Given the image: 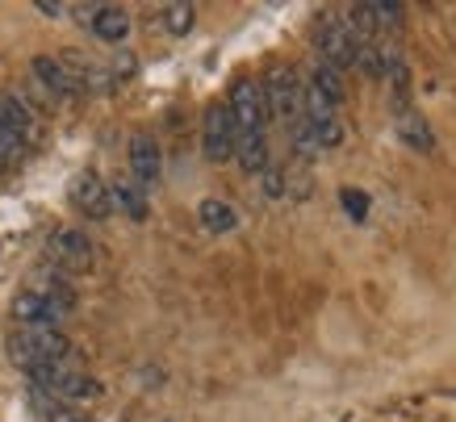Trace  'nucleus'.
Returning a JSON list of instances; mask_svg holds the SVG:
<instances>
[{
    "label": "nucleus",
    "instance_id": "nucleus-1",
    "mask_svg": "<svg viewBox=\"0 0 456 422\" xmlns=\"http://www.w3.org/2000/svg\"><path fill=\"white\" fill-rule=\"evenodd\" d=\"M29 381H34V389H42V394L59 397L63 406L101 397V385L93 381V377H88L80 364H76V355H63V360H55V364L34 368V372H29Z\"/></svg>",
    "mask_w": 456,
    "mask_h": 422
},
{
    "label": "nucleus",
    "instance_id": "nucleus-2",
    "mask_svg": "<svg viewBox=\"0 0 456 422\" xmlns=\"http://www.w3.org/2000/svg\"><path fill=\"white\" fill-rule=\"evenodd\" d=\"M63 355H71V343L51 327H17L9 335V360L17 368H26V372H34L42 364H55Z\"/></svg>",
    "mask_w": 456,
    "mask_h": 422
},
{
    "label": "nucleus",
    "instance_id": "nucleus-3",
    "mask_svg": "<svg viewBox=\"0 0 456 422\" xmlns=\"http://www.w3.org/2000/svg\"><path fill=\"white\" fill-rule=\"evenodd\" d=\"M264 93V110L268 118H277L281 126H297L302 122V93L305 84L297 80V71L293 68H277L268 76V84H260Z\"/></svg>",
    "mask_w": 456,
    "mask_h": 422
},
{
    "label": "nucleus",
    "instance_id": "nucleus-4",
    "mask_svg": "<svg viewBox=\"0 0 456 422\" xmlns=\"http://www.w3.org/2000/svg\"><path fill=\"white\" fill-rule=\"evenodd\" d=\"M356 55H360V38L352 34V26L344 17H322V26H318V63L344 71L356 63Z\"/></svg>",
    "mask_w": 456,
    "mask_h": 422
},
{
    "label": "nucleus",
    "instance_id": "nucleus-5",
    "mask_svg": "<svg viewBox=\"0 0 456 422\" xmlns=\"http://www.w3.org/2000/svg\"><path fill=\"white\" fill-rule=\"evenodd\" d=\"M235 118L226 105H209L206 110V122H201V150H206L209 164H226V159H235Z\"/></svg>",
    "mask_w": 456,
    "mask_h": 422
},
{
    "label": "nucleus",
    "instance_id": "nucleus-6",
    "mask_svg": "<svg viewBox=\"0 0 456 422\" xmlns=\"http://www.w3.org/2000/svg\"><path fill=\"white\" fill-rule=\"evenodd\" d=\"M226 110L235 118V130L239 134H251V130H264L268 122V110H264V93L256 80H235L231 84V101Z\"/></svg>",
    "mask_w": 456,
    "mask_h": 422
},
{
    "label": "nucleus",
    "instance_id": "nucleus-7",
    "mask_svg": "<svg viewBox=\"0 0 456 422\" xmlns=\"http://www.w3.org/2000/svg\"><path fill=\"white\" fill-rule=\"evenodd\" d=\"M51 264H59L63 272H88L93 268V243L84 231H55L51 234Z\"/></svg>",
    "mask_w": 456,
    "mask_h": 422
},
{
    "label": "nucleus",
    "instance_id": "nucleus-8",
    "mask_svg": "<svg viewBox=\"0 0 456 422\" xmlns=\"http://www.w3.org/2000/svg\"><path fill=\"white\" fill-rule=\"evenodd\" d=\"M71 201H76V209H80L84 218H93V222H105L113 214L110 184L97 172H80V176L71 180Z\"/></svg>",
    "mask_w": 456,
    "mask_h": 422
},
{
    "label": "nucleus",
    "instance_id": "nucleus-9",
    "mask_svg": "<svg viewBox=\"0 0 456 422\" xmlns=\"http://www.w3.org/2000/svg\"><path fill=\"white\" fill-rule=\"evenodd\" d=\"M130 172H134V184H139V189H155V184H159L164 159H159V147H155L151 134L130 138Z\"/></svg>",
    "mask_w": 456,
    "mask_h": 422
},
{
    "label": "nucleus",
    "instance_id": "nucleus-10",
    "mask_svg": "<svg viewBox=\"0 0 456 422\" xmlns=\"http://www.w3.org/2000/svg\"><path fill=\"white\" fill-rule=\"evenodd\" d=\"M0 126H4L9 134L21 138L26 147L34 142V138H38V113L29 110V105L17 93H0Z\"/></svg>",
    "mask_w": 456,
    "mask_h": 422
},
{
    "label": "nucleus",
    "instance_id": "nucleus-11",
    "mask_svg": "<svg viewBox=\"0 0 456 422\" xmlns=\"http://www.w3.org/2000/svg\"><path fill=\"white\" fill-rule=\"evenodd\" d=\"M29 71H34V80H38V88L46 96H71L76 88H80V84H76V76L63 68V59L38 55L34 63H29Z\"/></svg>",
    "mask_w": 456,
    "mask_h": 422
},
{
    "label": "nucleus",
    "instance_id": "nucleus-12",
    "mask_svg": "<svg viewBox=\"0 0 456 422\" xmlns=\"http://www.w3.org/2000/svg\"><path fill=\"white\" fill-rule=\"evenodd\" d=\"M235 159L248 176H260L268 167V138H264V130H251V134L235 138Z\"/></svg>",
    "mask_w": 456,
    "mask_h": 422
},
{
    "label": "nucleus",
    "instance_id": "nucleus-13",
    "mask_svg": "<svg viewBox=\"0 0 456 422\" xmlns=\"http://www.w3.org/2000/svg\"><path fill=\"white\" fill-rule=\"evenodd\" d=\"M197 218H201V226L209 234H231L239 226V214L226 201H218V197H206V201L197 205Z\"/></svg>",
    "mask_w": 456,
    "mask_h": 422
},
{
    "label": "nucleus",
    "instance_id": "nucleus-14",
    "mask_svg": "<svg viewBox=\"0 0 456 422\" xmlns=\"http://www.w3.org/2000/svg\"><path fill=\"white\" fill-rule=\"evenodd\" d=\"M93 29H97V38H105V42H122L126 34H130V13L118 9V4H97Z\"/></svg>",
    "mask_w": 456,
    "mask_h": 422
},
{
    "label": "nucleus",
    "instance_id": "nucleus-15",
    "mask_svg": "<svg viewBox=\"0 0 456 422\" xmlns=\"http://www.w3.org/2000/svg\"><path fill=\"white\" fill-rule=\"evenodd\" d=\"M110 197H113V205H122L134 222H147V189H139L134 180H113Z\"/></svg>",
    "mask_w": 456,
    "mask_h": 422
},
{
    "label": "nucleus",
    "instance_id": "nucleus-16",
    "mask_svg": "<svg viewBox=\"0 0 456 422\" xmlns=\"http://www.w3.org/2000/svg\"><path fill=\"white\" fill-rule=\"evenodd\" d=\"M398 134L406 138L415 150H436V134H431V126L423 122L415 110H402L398 113Z\"/></svg>",
    "mask_w": 456,
    "mask_h": 422
},
{
    "label": "nucleus",
    "instance_id": "nucleus-17",
    "mask_svg": "<svg viewBox=\"0 0 456 422\" xmlns=\"http://www.w3.org/2000/svg\"><path fill=\"white\" fill-rule=\"evenodd\" d=\"M310 88H318V93L327 96V101H335V105H344V76L335 68H327V63H314V71H310Z\"/></svg>",
    "mask_w": 456,
    "mask_h": 422
},
{
    "label": "nucleus",
    "instance_id": "nucleus-18",
    "mask_svg": "<svg viewBox=\"0 0 456 422\" xmlns=\"http://www.w3.org/2000/svg\"><path fill=\"white\" fill-rule=\"evenodd\" d=\"M193 17H197V9L193 4H167L164 9V26H167V34H189L193 29Z\"/></svg>",
    "mask_w": 456,
    "mask_h": 422
},
{
    "label": "nucleus",
    "instance_id": "nucleus-19",
    "mask_svg": "<svg viewBox=\"0 0 456 422\" xmlns=\"http://www.w3.org/2000/svg\"><path fill=\"white\" fill-rule=\"evenodd\" d=\"M339 201H344V209L352 214L356 222H364V214H369V197L364 192H356V189H344L339 192Z\"/></svg>",
    "mask_w": 456,
    "mask_h": 422
},
{
    "label": "nucleus",
    "instance_id": "nucleus-20",
    "mask_svg": "<svg viewBox=\"0 0 456 422\" xmlns=\"http://www.w3.org/2000/svg\"><path fill=\"white\" fill-rule=\"evenodd\" d=\"M46 422H88V414L84 410H76V406H46Z\"/></svg>",
    "mask_w": 456,
    "mask_h": 422
},
{
    "label": "nucleus",
    "instance_id": "nucleus-21",
    "mask_svg": "<svg viewBox=\"0 0 456 422\" xmlns=\"http://www.w3.org/2000/svg\"><path fill=\"white\" fill-rule=\"evenodd\" d=\"M260 176H264V192H268V197H281V192H285V176H281L277 167H264Z\"/></svg>",
    "mask_w": 456,
    "mask_h": 422
},
{
    "label": "nucleus",
    "instance_id": "nucleus-22",
    "mask_svg": "<svg viewBox=\"0 0 456 422\" xmlns=\"http://www.w3.org/2000/svg\"><path fill=\"white\" fill-rule=\"evenodd\" d=\"M34 9H38V13H46V17H63V13H68V4H55V0H38Z\"/></svg>",
    "mask_w": 456,
    "mask_h": 422
}]
</instances>
